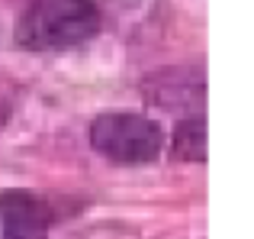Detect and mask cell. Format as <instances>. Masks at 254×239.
<instances>
[{
    "label": "cell",
    "instance_id": "1",
    "mask_svg": "<svg viewBox=\"0 0 254 239\" xmlns=\"http://www.w3.org/2000/svg\"><path fill=\"white\" fill-rule=\"evenodd\" d=\"M100 32V6L93 0H39L19 16L16 42L32 52L71 49Z\"/></svg>",
    "mask_w": 254,
    "mask_h": 239
},
{
    "label": "cell",
    "instance_id": "2",
    "mask_svg": "<svg viewBox=\"0 0 254 239\" xmlns=\"http://www.w3.org/2000/svg\"><path fill=\"white\" fill-rule=\"evenodd\" d=\"M90 145L116 165H148L161 155L164 132L155 120L142 114L113 110L90 123Z\"/></svg>",
    "mask_w": 254,
    "mask_h": 239
},
{
    "label": "cell",
    "instance_id": "3",
    "mask_svg": "<svg viewBox=\"0 0 254 239\" xmlns=\"http://www.w3.org/2000/svg\"><path fill=\"white\" fill-rule=\"evenodd\" d=\"M55 210L45 197L23 188L0 191V236L3 239H49Z\"/></svg>",
    "mask_w": 254,
    "mask_h": 239
},
{
    "label": "cell",
    "instance_id": "4",
    "mask_svg": "<svg viewBox=\"0 0 254 239\" xmlns=\"http://www.w3.org/2000/svg\"><path fill=\"white\" fill-rule=\"evenodd\" d=\"M174 155L187 162H206V120L187 117L174 132Z\"/></svg>",
    "mask_w": 254,
    "mask_h": 239
}]
</instances>
